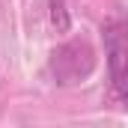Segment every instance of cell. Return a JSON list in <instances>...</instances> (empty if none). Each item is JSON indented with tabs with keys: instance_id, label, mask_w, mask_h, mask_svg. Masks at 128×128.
<instances>
[{
	"instance_id": "cell-1",
	"label": "cell",
	"mask_w": 128,
	"mask_h": 128,
	"mask_svg": "<svg viewBox=\"0 0 128 128\" xmlns=\"http://www.w3.org/2000/svg\"><path fill=\"white\" fill-rule=\"evenodd\" d=\"M101 42L107 51V72H110V92L128 107V15L116 12L101 21Z\"/></svg>"
},
{
	"instance_id": "cell-2",
	"label": "cell",
	"mask_w": 128,
	"mask_h": 128,
	"mask_svg": "<svg viewBox=\"0 0 128 128\" xmlns=\"http://www.w3.org/2000/svg\"><path fill=\"white\" fill-rule=\"evenodd\" d=\"M48 72L54 78V84L72 86V84H84L92 72H96V51L86 39H68L60 48L51 51L48 57Z\"/></svg>"
},
{
	"instance_id": "cell-3",
	"label": "cell",
	"mask_w": 128,
	"mask_h": 128,
	"mask_svg": "<svg viewBox=\"0 0 128 128\" xmlns=\"http://www.w3.org/2000/svg\"><path fill=\"white\" fill-rule=\"evenodd\" d=\"M48 21L57 33H68L72 30V12L66 6V0H48Z\"/></svg>"
}]
</instances>
